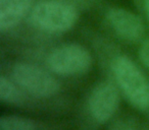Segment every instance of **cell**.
I'll return each instance as SVG.
<instances>
[{
  "mask_svg": "<svg viewBox=\"0 0 149 130\" xmlns=\"http://www.w3.org/2000/svg\"><path fill=\"white\" fill-rule=\"evenodd\" d=\"M112 70L129 102L141 111L149 109V81L136 64L127 56H120L114 60Z\"/></svg>",
  "mask_w": 149,
  "mask_h": 130,
  "instance_id": "6da1fadb",
  "label": "cell"
},
{
  "mask_svg": "<svg viewBox=\"0 0 149 130\" xmlns=\"http://www.w3.org/2000/svg\"><path fill=\"white\" fill-rule=\"evenodd\" d=\"M11 77L25 94L39 99L54 97L60 89L58 80L49 71L32 63H17Z\"/></svg>",
  "mask_w": 149,
  "mask_h": 130,
  "instance_id": "7a4b0ae2",
  "label": "cell"
},
{
  "mask_svg": "<svg viewBox=\"0 0 149 130\" xmlns=\"http://www.w3.org/2000/svg\"><path fill=\"white\" fill-rule=\"evenodd\" d=\"M47 65L55 74L72 76L87 72L92 65V57L83 46L66 44L55 48L49 54Z\"/></svg>",
  "mask_w": 149,
  "mask_h": 130,
  "instance_id": "3957f363",
  "label": "cell"
},
{
  "mask_svg": "<svg viewBox=\"0 0 149 130\" xmlns=\"http://www.w3.org/2000/svg\"><path fill=\"white\" fill-rule=\"evenodd\" d=\"M78 13L72 6L56 1L37 4L32 12V19L39 29L49 33H61L74 27Z\"/></svg>",
  "mask_w": 149,
  "mask_h": 130,
  "instance_id": "277c9868",
  "label": "cell"
},
{
  "mask_svg": "<svg viewBox=\"0 0 149 130\" xmlns=\"http://www.w3.org/2000/svg\"><path fill=\"white\" fill-rule=\"evenodd\" d=\"M120 102L118 87L111 83L102 81L90 93L87 103L88 111L97 123H105L116 113Z\"/></svg>",
  "mask_w": 149,
  "mask_h": 130,
  "instance_id": "5b68a950",
  "label": "cell"
},
{
  "mask_svg": "<svg viewBox=\"0 0 149 130\" xmlns=\"http://www.w3.org/2000/svg\"><path fill=\"white\" fill-rule=\"evenodd\" d=\"M107 19L114 32L127 41H138L144 34V25L141 19L129 10L112 8L108 11Z\"/></svg>",
  "mask_w": 149,
  "mask_h": 130,
  "instance_id": "8992f818",
  "label": "cell"
},
{
  "mask_svg": "<svg viewBox=\"0 0 149 130\" xmlns=\"http://www.w3.org/2000/svg\"><path fill=\"white\" fill-rule=\"evenodd\" d=\"M31 6V0H0V30L17 25Z\"/></svg>",
  "mask_w": 149,
  "mask_h": 130,
  "instance_id": "52a82bcc",
  "label": "cell"
},
{
  "mask_svg": "<svg viewBox=\"0 0 149 130\" xmlns=\"http://www.w3.org/2000/svg\"><path fill=\"white\" fill-rule=\"evenodd\" d=\"M25 91L13 81V78L1 75L0 77V100L7 105H21L25 101Z\"/></svg>",
  "mask_w": 149,
  "mask_h": 130,
  "instance_id": "ba28073f",
  "label": "cell"
},
{
  "mask_svg": "<svg viewBox=\"0 0 149 130\" xmlns=\"http://www.w3.org/2000/svg\"><path fill=\"white\" fill-rule=\"evenodd\" d=\"M0 130H39L33 119L17 115H3L0 118Z\"/></svg>",
  "mask_w": 149,
  "mask_h": 130,
  "instance_id": "9c48e42d",
  "label": "cell"
},
{
  "mask_svg": "<svg viewBox=\"0 0 149 130\" xmlns=\"http://www.w3.org/2000/svg\"><path fill=\"white\" fill-rule=\"evenodd\" d=\"M140 58L143 64L149 69V41L145 42L140 49Z\"/></svg>",
  "mask_w": 149,
  "mask_h": 130,
  "instance_id": "30bf717a",
  "label": "cell"
},
{
  "mask_svg": "<svg viewBox=\"0 0 149 130\" xmlns=\"http://www.w3.org/2000/svg\"><path fill=\"white\" fill-rule=\"evenodd\" d=\"M145 8H146V12L149 17V0H145Z\"/></svg>",
  "mask_w": 149,
  "mask_h": 130,
  "instance_id": "8fae6325",
  "label": "cell"
},
{
  "mask_svg": "<svg viewBox=\"0 0 149 130\" xmlns=\"http://www.w3.org/2000/svg\"><path fill=\"white\" fill-rule=\"evenodd\" d=\"M126 130H132V129H126Z\"/></svg>",
  "mask_w": 149,
  "mask_h": 130,
  "instance_id": "7c38bea8",
  "label": "cell"
}]
</instances>
